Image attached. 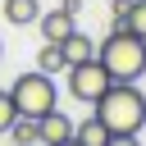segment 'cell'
I'll use <instances>...</instances> for the list:
<instances>
[{
    "label": "cell",
    "mask_w": 146,
    "mask_h": 146,
    "mask_svg": "<svg viewBox=\"0 0 146 146\" xmlns=\"http://www.w3.org/2000/svg\"><path fill=\"white\" fill-rule=\"evenodd\" d=\"M96 59L105 64V73H110L114 82H137V78L146 73V41L132 36L123 23H114L110 36L96 46Z\"/></svg>",
    "instance_id": "6da1fadb"
},
{
    "label": "cell",
    "mask_w": 146,
    "mask_h": 146,
    "mask_svg": "<svg viewBox=\"0 0 146 146\" xmlns=\"http://www.w3.org/2000/svg\"><path fill=\"white\" fill-rule=\"evenodd\" d=\"M73 137H78L82 146H105L110 128H105V119H100V114H87L82 123H73Z\"/></svg>",
    "instance_id": "9c48e42d"
},
{
    "label": "cell",
    "mask_w": 146,
    "mask_h": 146,
    "mask_svg": "<svg viewBox=\"0 0 146 146\" xmlns=\"http://www.w3.org/2000/svg\"><path fill=\"white\" fill-rule=\"evenodd\" d=\"M114 23H123L132 36L146 41V0H123V9L114 14Z\"/></svg>",
    "instance_id": "ba28073f"
},
{
    "label": "cell",
    "mask_w": 146,
    "mask_h": 146,
    "mask_svg": "<svg viewBox=\"0 0 146 146\" xmlns=\"http://www.w3.org/2000/svg\"><path fill=\"white\" fill-rule=\"evenodd\" d=\"M36 128H41V146H59V141H68V137H73V119H68V114H59V105H55L50 114H41V119H36Z\"/></svg>",
    "instance_id": "8992f818"
},
{
    "label": "cell",
    "mask_w": 146,
    "mask_h": 146,
    "mask_svg": "<svg viewBox=\"0 0 146 146\" xmlns=\"http://www.w3.org/2000/svg\"><path fill=\"white\" fill-rule=\"evenodd\" d=\"M36 27H41V41H64V36L78 27V14H68L64 5H55V9H46V14L36 18Z\"/></svg>",
    "instance_id": "5b68a950"
},
{
    "label": "cell",
    "mask_w": 146,
    "mask_h": 146,
    "mask_svg": "<svg viewBox=\"0 0 146 146\" xmlns=\"http://www.w3.org/2000/svg\"><path fill=\"white\" fill-rule=\"evenodd\" d=\"M59 46H64V59H68V64H82V59H96V41H91L87 32H78V27H73V32H68V36L59 41Z\"/></svg>",
    "instance_id": "52a82bcc"
},
{
    "label": "cell",
    "mask_w": 146,
    "mask_h": 146,
    "mask_svg": "<svg viewBox=\"0 0 146 146\" xmlns=\"http://www.w3.org/2000/svg\"><path fill=\"white\" fill-rule=\"evenodd\" d=\"M59 5H64L68 14H78V9H82V0H59Z\"/></svg>",
    "instance_id": "9a60e30c"
},
{
    "label": "cell",
    "mask_w": 146,
    "mask_h": 146,
    "mask_svg": "<svg viewBox=\"0 0 146 146\" xmlns=\"http://www.w3.org/2000/svg\"><path fill=\"white\" fill-rule=\"evenodd\" d=\"M105 146H141V137H137V132H110Z\"/></svg>",
    "instance_id": "5bb4252c"
},
{
    "label": "cell",
    "mask_w": 146,
    "mask_h": 146,
    "mask_svg": "<svg viewBox=\"0 0 146 146\" xmlns=\"http://www.w3.org/2000/svg\"><path fill=\"white\" fill-rule=\"evenodd\" d=\"M59 146H82V141H78V137H68V141H59Z\"/></svg>",
    "instance_id": "2e32d148"
},
{
    "label": "cell",
    "mask_w": 146,
    "mask_h": 146,
    "mask_svg": "<svg viewBox=\"0 0 146 146\" xmlns=\"http://www.w3.org/2000/svg\"><path fill=\"white\" fill-rule=\"evenodd\" d=\"M119 9H123V0H114V14H119Z\"/></svg>",
    "instance_id": "e0dca14e"
},
{
    "label": "cell",
    "mask_w": 146,
    "mask_h": 146,
    "mask_svg": "<svg viewBox=\"0 0 146 146\" xmlns=\"http://www.w3.org/2000/svg\"><path fill=\"white\" fill-rule=\"evenodd\" d=\"M68 73V96L73 100H82V105H96L105 91H110V73H105V64L100 59H82V64H68L64 68Z\"/></svg>",
    "instance_id": "277c9868"
},
{
    "label": "cell",
    "mask_w": 146,
    "mask_h": 146,
    "mask_svg": "<svg viewBox=\"0 0 146 146\" xmlns=\"http://www.w3.org/2000/svg\"><path fill=\"white\" fill-rule=\"evenodd\" d=\"M96 114L110 132H141L146 128V96L137 82H110V91L96 100Z\"/></svg>",
    "instance_id": "7a4b0ae2"
},
{
    "label": "cell",
    "mask_w": 146,
    "mask_h": 146,
    "mask_svg": "<svg viewBox=\"0 0 146 146\" xmlns=\"http://www.w3.org/2000/svg\"><path fill=\"white\" fill-rule=\"evenodd\" d=\"M9 96H14L18 114H27V119H41V114H50V110H55V100H59V91H55V78H50V73H41V68H32V73H18V78H14V87H9Z\"/></svg>",
    "instance_id": "3957f363"
},
{
    "label": "cell",
    "mask_w": 146,
    "mask_h": 146,
    "mask_svg": "<svg viewBox=\"0 0 146 146\" xmlns=\"http://www.w3.org/2000/svg\"><path fill=\"white\" fill-rule=\"evenodd\" d=\"M36 68H41V73H50V78H55V73H64V68H68L64 46H59V41H41V50H36Z\"/></svg>",
    "instance_id": "8fae6325"
},
{
    "label": "cell",
    "mask_w": 146,
    "mask_h": 146,
    "mask_svg": "<svg viewBox=\"0 0 146 146\" xmlns=\"http://www.w3.org/2000/svg\"><path fill=\"white\" fill-rule=\"evenodd\" d=\"M14 119H18V105H14V96H9V91H0V132H9V128H14Z\"/></svg>",
    "instance_id": "4fadbf2b"
},
{
    "label": "cell",
    "mask_w": 146,
    "mask_h": 146,
    "mask_svg": "<svg viewBox=\"0 0 146 146\" xmlns=\"http://www.w3.org/2000/svg\"><path fill=\"white\" fill-rule=\"evenodd\" d=\"M9 137H14V146H41V128H36V119H27V114L14 119Z\"/></svg>",
    "instance_id": "7c38bea8"
},
{
    "label": "cell",
    "mask_w": 146,
    "mask_h": 146,
    "mask_svg": "<svg viewBox=\"0 0 146 146\" xmlns=\"http://www.w3.org/2000/svg\"><path fill=\"white\" fill-rule=\"evenodd\" d=\"M0 9H5V18H9L14 27H27V23L41 18V0H5Z\"/></svg>",
    "instance_id": "30bf717a"
}]
</instances>
